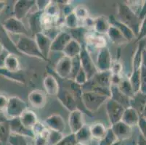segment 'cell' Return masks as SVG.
I'll list each match as a JSON object with an SVG mask.
<instances>
[{
    "label": "cell",
    "instance_id": "obj_1",
    "mask_svg": "<svg viewBox=\"0 0 146 145\" xmlns=\"http://www.w3.org/2000/svg\"><path fill=\"white\" fill-rule=\"evenodd\" d=\"M111 76L112 73L110 70L98 71L82 86V91H93L106 95L110 98Z\"/></svg>",
    "mask_w": 146,
    "mask_h": 145
},
{
    "label": "cell",
    "instance_id": "obj_2",
    "mask_svg": "<svg viewBox=\"0 0 146 145\" xmlns=\"http://www.w3.org/2000/svg\"><path fill=\"white\" fill-rule=\"evenodd\" d=\"M117 14L118 21L132 29L137 36L141 24V21L137 15L127 5V3L118 4Z\"/></svg>",
    "mask_w": 146,
    "mask_h": 145
},
{
    "label": "cell",
    "instance_id": "obj_3",
    "mask_svg": "<svg viewBox=\"0 0 146 145\" xmlns=\"http://www.w3.org/2000/svg\"><path fill=\"white\" fill-rule=\"evenodd\" d=\"M15 45L21 54L47 61L39 51L34 38L29 36H19V38Z\"/></svg>",
    "mask_w": 146,
    "mask_h": 145
},
{
    "label": "cell",
    "instance_id": "obj_4",
    "mask_svg": "<svg viewBox=\"0 0 146 145\" xmlns=\"http://www.w3.org/2000/svg\"><path fill=\"white\" fill-rule=\"evenodd\" d=\"M82 98L84 107L91 115L98 111L109 99L107 96L93 91H83Z\"/></svg>",
    "mask_w": 146,
    "mask_h": 145
},
{
    "label": "cell",
    "instance_id": "obj_5",
    "mask_svg": "<svg viewBox=\"0 0 146 145\" xmlns=\"http://www.w3.org/2000/svg\"><path fill=\"white\" fill-rule=\"evenodd\" d=\"M27 104L16 96L10 97L5 110V115L8 120L20 118L23 112L27 110Z\"/></svg>",
    "mask_w": 146,
    "mask_h": 145
},
{
    "label": "cell",
    "instance_id": "obj_6",
    "mask_svg": "<svg viewBox=\"0 0 146 145\" xmlns=\"http://www.w3.org/2000/svg\"><path fill=\"white\" fill-rule=\"evenodd\" d=\"M2 26L8 34L18 36H29V30L23 22L15 17H10L5 20L2 23Z\"/></svg>",
    "mask_w": 146,
    "mask_h": 145
},
{
    "label": "cell",
    "instance_id": "obj_7",
    "mask_svg": "<svg viewBox=\"0 0 146 145\" xmlns=\"http://www.w3.org/2000/svg\"><path fill=\"white\" fill-rule=\"evenodd\" d=\"M79 58H80L82 68L85 71L88 80L90 79L98 73V70L95 62L92 59L90 52L87 49L85 45H82V51L79 54Z\"/></svg>",
    "mask_w": 146,
    "mask_h": 145
},
{
    "label": "cell",
    "instance_id": "obj_8",
    "mask_svg": "<svg viewBox=\"0 0 146 145\" xmlns=\"http://www.w3.org/2000/svg\"><path fill=\"white\" fill-rule=\"evenodd\" d=\"M57 98L63 107H66L69 112L74 111L77 109V105L70 89L62 85L60 83Z\"/></svg>",
    "mask_w": 146,
    "mask_h": 145
},
{
    "label": "cell",
    "instance_id": "obj_9",
    "mask_svg": "<svg viewBox=\"0 0 146 145\" xmlns=\"http://www.w3.org/2000/svg\"><path fill=\"white\" fill-rule=\"evenodd\" d=\"M106 112L111 124L113 125L120 121L125 108L116 101L111 99V98L108 99L107 102H106Z\"/></svg>",
    "mask_w": 146,
    "mask_h": 145
},
{
    "label": "cell",
    "instance_id": "obj_10",
    "mask_svg": "<svg viewBox=\"0 0 146 145\" xmlns=\"http://www.w3.org/2000/svg\"><path fill=\"white\" fill-rule=\"evenodd\" d=\"M36 7V1L34 0H18L13 7V15L15 18L22 21L29 15L31 10Z\"/></svg>",
    "mask_w": 146,
    "mask_h": 145
},
{
    "label": "cell",
    "instance_id": "obj_11",
    "mask_svg": "<svg viewBox=\"0 0 146 145\" xmlns=\"http://www.w3.org/2000/svg\"><path fill=\"white\" fill-rule=\"evenodd\" d=\"M96 61L95 66L98 71L110 70L113 60L111 52L107 46L101 48L98 50Z\"/></svg>",
    "mask_w": 146,
    "mask_h": 145
},
{
    "label": "cell",
    "instance_id": "obj_12",
    "mask_svg": "<svg viewBox=\"0 0 146 145\" xmlns=\"http://www.w3.org/2000/svg\"><path fill=\"white\" fill-rule=\"evenodd\" d=\"M71 58L63 55L58 60L55 66V73L62 80H68L71 73Z\"/></svg>",
    "mask_w": 146,
    "mask_h": 145
},
{
    "label": "cell",
    "instance_id": "obj_13",
    "mask_svg": "<svg viewBox=\"0 0 146 145\" xmlns=\"http://www.w3.org/2000/svg\"><path fill=\"white\" fill-rule=\"evenodd\" d=\"M34 38L40 52L42 53L46 60H47L49 54L51 52V45L52 39H51L50 37L44 34L43 32L35 34L34 36Z\"/></svg>",
    "mask_w": 146,
    "mask_h": 145
},
{
    "label": "cell",
    "instance_id": "obj_14",
    "mask_svg": "<svg viewBox=\"0 0 146 145\" xmlns=\"http://www.w3.org/2000/svg\"><path fill=\"white\" fill-rule=\"evenodd\" d=\"M111 129L113 132L114 135L116 136L118 141L120 142L127 140L132 136V127L125 124L121 121L111 125Z\"/></svg>",
    "mask_w": 146,
    "mask_h": 145
},
{
    "label": "cell",
    "instance_id": "obj_15",
    "mask_svg": "<svg viewBox=\"0 0 146 145\" xmlns=\"http://www.w3.org/2000/svg\"><path fill=\"white\" fill-rule=\"evenodd\" d=\"M9 123H10L11 134L22 136H24L26 138L29 137L34 139V137H35L32 130L23 126L19 118L9 120Z\"/></svg>",
    "mask_w": 146,
    "mask_h": 145
},
{
    "label": "cell",
    "instance_id": "obj_16",
    "mask_svg": "<svg viewBox=\"0 0 146 145\" xmlns=\"http://www.w3.org/2000/svg\"><path fill=\"white\" fill-rule=\"evenodd\" d=\"M72 40L70 33L66 31H60L59 34L52 39L51 45V52H62L66 45Z\"/></svg>",
    "mask_w": 146,
    "mask_h": 145
},
{
    "label": "cell",
    "instance_id": "obj_17",
    "mask_svg": "<svg viewBox=\"0 0 146 145\" xmlns=\"http://www.w3.org/2000/svg\"><path fill=\"white\" fill-rule=\"evenodd\" d=\"M83 113V112L78 109L70 112L68 117V126L72 134H76L85 125Z\"/></svg>",
    "mask_w": 146,
    "mask_h": 145
},
{
    "label": "cell",
    "instance_id": "obj_18",
    "mask_svg": "<svg viewBox=\"0 0 146 145\" xmlns=\"http://www.w3.org/2000/svg\"><path fill=\"white\" fill-rule=\"evenodd\" d=\"M44 123L47 128L52 131L63 133L66 129V122L63 117L58 114H52L47 117Z\"/></svg>",
    "mask_w": 146,
    "mask_h": 145
},
{
    "label": "cell",
    "instance_id": "obj_19",
    "mask_svg": "<svg viewBox=\"0 0 146 145\" xmlns=\"http://www.w3.org/2000/svg\"><path fill=\"white\" fill-rule=\"evenodd\" d=\"M84 44L86 47H94L96 49H101V48L107 46V42L106 39L100 34L97 33H87L84 38Z\"/></svg>",
    "mask_w": 146,
    "mask_h": 145
},
{
    "label": "cell",
    "instance_id": "obj_20",
    "mask_svg": "<svg viewBox=\"0 0 146 145\" xmlns=\"http://www.w3.org/2000/svg\"><path fill=\"white\" fill-rule=\"evenodd\" d=\"M108 21H109L111 25L115 26L121 33L123 36L127 40V42H131L132 40L136 39V35L132 31V29L129 28L128 26H127L124 23H122L120 21H118L114 16H110L109 18H108Z\"/></svg>",
    "mask_w": 146,
    "mask_h": 145
},
{
    "label": "cell",
    "instance_id": "obj_21",
    "mask_svg": "<svg viewBox=\"0 0 146 145\" xmlns=\"http://www.w3.org/2000/svg\"><path fill=\"white\" fill-rule=\"evenodd\" d=\"M28 99L33 107L36 108H43L47 103V97L44 92L39 89L31 91L28 96Z\"/></svg>",
    "mask_w": 146,
    "mask_h": 145
},
{
    "label": "cell",
    "instance_id": "obj_22",
    "mask_svg": "<svg viewBox=\"0 0 146 145\" xmlns=\"http://www.w3.org/2000/svg\"><path fill=\"white\" fill-rule=\"evenodd\" d=\"M44 90L48 95L57 96L60 89V82L56 77L51 74H48L44 77L43 81Z\"/></svg>",
    "mask_w": 146,
    "mask_h": 145
},
{
    "label": "cell",
    "instance_id": "obj_23",
    "mask_svg": "<svg viewBox=\"0 0 146 145\" xmlns=\"http://www.w3.org/2000/svg\"><path fill=\"white\" fill-rule=\"evenodd\" d=\"M42 14H43V12L36 10L29 16V25L31 31L34 36L43 31V26H42Z\"/></svg>",
    "mask_w": 146,
    "mask_h": 145
},
{
    "label": "cell",
    "instance_id": "obj_24",
    "mask_svg": "<svg viewBox=\"0 0 146 145\" xmlns=\"http://www.w3.org/2000/svg\"><path fill=\"white\" fill-rule=\"evenodd\" d=\"M140 117V115L135 109L132 107H129L124 110L121 121L130 127H133L137 126Z\"/></svg>",
    "mask_w": 146,
    "mask_h": 145
},
{
    "label": "cell",
    "instance_id": "obj_25",
    "mask_svg": "<svg viewBox=\"0 0 146 145\" xmlns=\"http://www.w3.org/2000/svg\"><path fill=\"white\" fill-rule=\"evenodd\" d=\"M110 98L120 104L121 105L123 106L125 109L130 107V98H129L125 94H123L119 90L117 86L111 85Z\"/></svg>",
    "mask_w": 146,
    "mask_h": 145
},
{
    "label": "cell",
    "instance_id": "obj_26",
    "mask_svg": "<svg viewBox=\"0 0 146 145\" xmlns=\"http://www.w3.org/2000/svg\"><path fill=\"white\" fill-rule=\"evenodd\" d=\"M74 134L78 143L82 145H87L93 139L90 131V126L88 125H84L80 130Z\"/></svg>",
    "mask_w": 146,
    "mask_h": 145
},
{
    "label": "cell",
    "instance_id": "obj_27",
    "mask_svg": "<svg viewBox=\"0 0 146 145\" xmlns=\"http://www.w3.org/2000/svg\"><path fill=\"white\" fill-rule=\"evenodd\" d=\"M82 45L79 42H78L77 41H76V40L72 38L71 42L66 45V46L63 50V53L64 54L65 56L72 59L75 57L79 56L81 51H82Z\"/></svg>",
    "mask_w": 146,
    "mask_h": 145
},
{
    "label": "cell",
    "instance_id": "obj_28",
    "mask_svg": "<svg viewBox=\"0 0 146 145\" xmlns=\"http://www.w3.org/2000/svg\"><path fill=\"white\" fill-rule=\"evenodd\" d=\"M111 24L109 21L104 17H98L94 19L93 26L95 33L100 35L107 34V32L109 29Z\"/></svg>",
    "mask_w": 146,
    "mask_h": 145
},
{
    "label": "cell",
    "instance_id": "obj_29",
    "mask_svg": "<svg viewBox=\"0 0 146 145\" xmlns=\"http://www.w3.org/2000/svg\"><path fill=\"white\" fill-rule=\"evenodd\" d=\"M19 118L23 126L30 129H31L35 123L38 121L36 114L33 110H28V109L26 111L23 112V113L21 115Z\"/></svg>",
    "mask_w": 146,
    "mask_h": 145
},
{
    "label": "cell",
    "instance_id": "obj_30",
    "mask_svg": "<svg viewBox=\"0 0 146 145\" xmlns=\"http://www.w3.org/2000/svg\"><path fill=\"white\" fill-rule=\"evenodd\" d=\"M0 75L5 77L6 78L12 80L13 81L18 82L21 84H25L26 83V79L23 73L21 70L18 72H11L6 70L5 68L0 69Z\"/></svg>",
    "mask_w": 146,
    "mask_h": 145
},
{
    "label": "cell",
    "instance_id": "obj_31",
    "mask_svg": "<svg viewBox=\"0 0 146 145\" xmlns=\"http://www.w3.org/2000/svg\"><path fill=\"white\" fill-rule=\"evenodd\" d=\"M146 103V94H143L140 91L130 99V107H133L139 113L141 114V112L144 107Z\"/></svg>",
    "mask_w": 146,
    "mask_h": 145
},
{
    "label": "cell",
    "instance_id": "obj_32",
    "mask_svg": "<svg viewBox=\"0 0 146 145\" xmlns=\"http://www.w3.org/2000/svg\"><path fill=\"white\" fill-rule=\"evenodd\" d=\"M108 128L104 124L100 122H96L90 126V131H91L92 139L96 140H101L107 133Z\"/></svg>",
    "mask_w": 146,
    "mask_h": 145
},
{
    "label": "cell",
    "instance_id": "obj_33",
    "mask_svg": "<svg viewBox=\"0 0 146 145\" xmlns=\"http://www.w3.org/2000/svg\"><path fill=\"white\" fill-rule=\"evenodd\" d=\"M5 68L11 72H18L21 70L19 60L16 54L9 53L5 60Z\"/></svg>",
    "mask_w": 146,
    "mask_h": 145
},
{
    "label": "cell",
    "instance_id": "obj_34",
    "mask_svg": "<svg viewBox=\"0 0 146 145\" xmlns=\"http://www.w3.org/2000/svg\"><path fill=\"white\" fill-rule=\"evenodd\" d=\"M107 35L109 37L111 42L116 44H123L127 42V40L123 36L121 33L112 25H111L109 29L108 30Z\"/></svg>",
    "mask_w": 146,
    "mask_h": 145
},
{
    "label": "cell",
    "instance_id": "obj_35",
    "mask_svg": "<svg viewBox=\"0 0 146 145\" xmlns=\"http://www.w3.org/2000/svg\"><path fill=\"white\" fill-rule=\"evenodd\" d=\"M117 86L119 89V90H120L123 94H125L127 97H128L130 99L135 95L133 88H132V84L130 83L129 78H122L121 81L119 83V84Z\"/></svg>",
    "mask_w": 146,
    "mask_h": 145
},
{
    "label": "cell",
    "instance_id": "obj_36",
    "mask_svg": "<svg viewBox=\"0 0 146 145\" xmlns=\"http://www.w3.org/2000/svg\"><path fill=\"white\" fill-rule=\"evenodd\" d=\"M10 135H11V131H10L9 121L0 123V142L2 144L8 142Z\"/></svg>",
    "mask_w": 146,
    "mask_h": 145
},
{
    "label": "cell",
    "instance_id": "obj_37",
    "mask_svg": "<svg viewBox=\"0 0 146 145\" xmlns=\"http://www.w3.org/2000/svg\"><path fill=\"white\" fill-rule=\"evenodd\" d=\"M64 25L66 27L68 28L70 30H74V29L81 27L79 26V19L76 18V16L75 15L74 13L65 16Z\"/></svg>",
    "mask_w": 146,
    "mask_h": 145
},
{
    "label": "cell",
    "instance_id": "obj_38",
    "mask_svg": "<svg viewBox=\"0 0 146 145\" xmlns=\"http://www.w3.org/2000/svg\"><path fill=\"white\" fill-rule=\"evenodd\" d=\"M44 13L48 16H50V18H53V19L56 21L59 18L60 14V9L58 7V3H55L54 1H51V3L49 5L47 9L44 10Z\"/></svg>",
    "mask_w": 146,
    "mask_h": 145
},
{
    "label": "cell",
    "instance_id": "obj_39",
    "mask_svg": "<svg viewBox=\"0 0 146 145\" xmlns=\"http://www.w3.org/2000/svg\"><path fill=\"white\" fill-rule=\"evenodd\" d=\"M118 142L119 141H118L117 138L116 137V136L114 135L113 132L111 129V128H108L106 136L101 140L99 141L98 145H113Z\"/></svg>",
    "mask_w": 146,
    "mask_h": 145
},
{
    "label": "cell",
    "instance_id": "obj_40",
    "mask_svg": "<svg viewBox=\"0 0 146 145\" xmlns=\"http://www.w3.org/2000/svg\"><path fill=\"white\" fill-rule=\"evenodd\" d=\"M74 13L76 16V18L79 19V21H84L87 18H90L88 9L84 5H80L76 7L74 10Z\"/></svg>",
    "mask_w": 146,
    "mask_h": 145
},
{
    "label": "cell",
    "instance_id": "obj_41",
    "mask_svg": "<svg viewBox=\"0 0 146 145\" xmlns=\"http://www.w3.org/2000/svg\"><path fill=\"white\" fill-rule=\"evenodd\" d=\"M64 135L63 133L58 132V131H52L50 130L49 131L48 138H47V143L48 145H55L57 143L60 142L63 139Z\"/></svg>",
    "mask_w": 146,
    "mask_h": 145
},
{
    "label": "cell",
    "instance_id": "obj_42",
    "mask_svg": "<svg viewBox=\"0 0 146 145\" xmlns=\"http://www.w3.org/2000/svg\"><path fill=\"white\" fill-rule=\"evenodd\" d=\"M71 61H72V62H71V73L69 80H74L76 75L78 73V72L82 68V65H81L79 56L72 58Z\"/></svg>",
    "mask_w": 146,
    "mask_h": 145
},
{
    "label": "cell",
    "instance_id": "obj_43",
    "mask_svg": "<svg viewBox=\"0 0 146 145\" xmlns=\"http://www.w3.org/2000/svg\"><path fill=\"white\" fill-rule=\"evenodd\" d=\"M8 142L10 144V145H29L26 137L13 134H11L10 135Z\"/></svg>",
    "mask_w": 146,
    "mask_h": 145
},
{
    "label": "cell",
    "instance_id": "obj_44",
    "mask_svg": "<svg viewBox=\"0 0 146 145\" xmlns=\"http://www.w3.org/2000/svg\"><path fill=\"white\" fill-rule=\"evenodd\" d=\"M78 144L76 139L75 134L71 133L67 136H64L63 138L55 145H76Z\"/></svg>",
    "mask_w": 146,
    "mask_h": 145
},
{
    "label": "cell",
    "instance_id": "obj_45",
    "mask_svg": "<svg viewBox=\"0 0 146 145\" xmlns=\"http://www.w3.org/2000/svg\"><path fill=\"white\" fill-rule=\"evenodd\" d=\"M76 83H77L79 86H82L83 85L87 83V81H88V78H87V75L86 74L85 71L83 70L82 68L80 69L78 73L76 75L75 78L73 80Z\"/></svg>",
    "mask_w": 146,
    "mask_h": 145
},
{
    "label": "cell",
    "instance_id": "obj_46",
    "mask_svg": "<svg viewBox=\"0 0 146 145\" xmlns=\"http://www.w3.org/2000/svg\"><path fill=\"white\" fill-rule=\"evenodd\" d=\"M49 129L48 128L44 132L42 133V134L38 136H36L34 137V145H48L47 143V138H48L49 134Z\"/></svg>",
    "mask_w": 146,
    "mask_h": 145
},
{
    "label": "cell",
    "instance_id": "obj_47",
    "mask_svg": "<svg viewBox=\"0 0 146 145\" xmlns=\"http://www.w3.org/2000/svg\"><path fill=\"white\" fill-rule=\"evenodd\" d=\"M140 92L146 94V68L141 66L140 69Z\"/></svg>",
    "mask_w": 146,
    "mask_h": 145
},
{
    "label": "cell",
    "instance_id": "obj_48",
    "mask_svg": "<svg viewBox=\"0 0 146 145\" xmlns=\"http://www.w3.org/2000/svg\"><path fill=\"white\" fill-rule=\"evenodd\" d=\"M122 70H123V66L122 64L119 60H113L111 64L110 71L113 75H121Z\"/></svg>",
    "mask_w": 146,
    "mask_h": 145
},
{
    "label": "cell",
    "instance_id": "obj_49",
    "mask_svg": "<svg viewBox=\"0 0 146 145\" xmlns=\"http://www.w3.org/2000/svg\"><path fill=\"white\" fill-rule=\"evenodd\" d=\"M145 38H146V17L141 21L140 30L137 36L136 42H140Z\"/></svg>",
    "mask_w": 146,
    "mask_h": 145
},
{
    "label": "cell",
    "instance_id": "obj_50",
    "mask_svg": "<svg viewBox=\"0 0 146 145\" xmlns=\"http://www.w3.org/2000/svg\"><path fill=\"white\" fill-rule=\"evenodd\" d=\"M47 126H45V124H44L43 123H41L40 121H38L35 123L34 126L32 127L31 130H32L33 133H34V136H38L42 134V133L44 132L46 130H47Z\"/></svg>",
    "mask_w": 146,
    "mask_h": 145
},
{
    "label": "cell",
    "instance_id": "obj_51",
    "mask_svg": "<svg viewBox=\"0 0 146 145\" xmlns=\"http://www.w3.org/2000/svg\"><path fill=\"white\" fill-rule=\"evenodd\" d=\"M50 3H51V1L50 0H38V1H36V7L38 11L44 13Z\"/></svg>",
    "mask_w": 146,
    "mask_h": 145
},
{
    "label": "cell",
    "instance_id": "obj_52",
    "mask_svg": "<svg viewBox=\"0 0 146 145\" xmlns=\"http://www.w3.org/2000/svg\"><path fill=\"white\" fill-rule=\"evenodd\" d=\"M137 126L140 131V134L143 136L144 139L146 140V119L140 116Z\"/></svg>",
    "mask_w": 146,
    "mask_h": 145
},
{
    "label": "cell",
    "instance_id": "obj_53",
    "mask_svg": "<svg viewBox=\"0 0 146 145\" xmlns=\"http://www.w3.org/2000/svg\"><path fill=\"white\" fill-rule=\"evenodd\" d=\"M9 97L4 94H0V113H5L6 110Z\"/></svg>",
    "mask_w": 146,
    "mask_h": 145
},
{
    "label": "cell",
    "instance_id": "obj_54",
    "mask_svg": "<svg viewBox=\"0 0 146 145\" xmlns=\"http://www.w3.org/2000/svg\"><path fill=\"white\" fill-rule=\"evenodd\" d=\"M138 17L141 21L146 17V1H143L141 8H140V10L138 14Z\"/></svg>",
    "mask_w": 146,
    "mask_h": 145
},
{
    "label": "cell",
    "instance_id": "obj_55",
    "mask_svg": "<svg viewBox=\"0 0 146 145\" xmlns=\"http://www.w3.org/2000/svg\"><path fill=\"white\" fill-rule=\"evenodd\" d=\"M9 52L5 50L2 54H0V69L5 68V62L6 58L9 54Z\"/></svg>",
    "mask_w": 146,
    "mask_h": 145
},
{
    "label": "cell",
    "instance_id": "obj_56",
    "mask_svg": "<svg viewBox=\"0 0 146 145\" xmlns=\"http://www.w3.org/2000/svg\"><path fill=\"white\" fill-rule=\"evenodd\" d=\"M142 66L146 68V49H143L142 52Z\"/></svg>",
    "mask_w": 146,
    "mask_h": 145
},
{
    "label": "cell",
    "instance_id": "obj_57",
    "mask_svg": "<svg viewBox=\"0 0 146 145\" xmlns=\"http://www.w3.org/2000/svg\"><path fill=\"white\" fill-rule=\"evenodd\" d=\"M137 145H146V140L144 139V137L141 134L138 136Z\"/></svg>",
    "mask_w": 146,
    "mask_h": 145
},
{
    "label": "cell",
    "instance_id": "obj_58",
    "mask_svg": "<svg viewBox=\"0 0 146 145\" xmlns=\"http://www.w3.org/2000/svg\"><path fill=\"white\" fill-rule=\"evenodd\" d=\"M8 121L9 120L7 119V118L5 113H0V123Z\"/></svg>",
    "mask_w": 146,
    "mask_h": 145
},
{
    "label": "cell",
    "instance_id": "obj_59",
    "mask_svg": "<svg viewBox=\"0 0 146 145\" xmlns=\"http://www.w3.org/2000/svg\"><path fill=\"white\" fill-rule=\"evenodd\" d=\"M7 6V2L5 1H0V14L2 13Z\"/></svg>",
    "mask_w": 146,
    "mask_h": 145
},
{
    "label": "cell",
    "instance_id": "obj_60",
    "mask_svg": "<svg viewBox=\"0 0 146 145\" xmlns=\"http://www.w3.org/2000/svg\"><path fill=\"white\" fill-rule=\"evenodd\" d=\"M140 116L143 117V118H144L145 119H146V103H145V105L144 107H143V110H142L141 114H140Z\"/></svg>",
    "mask_w": 146,
    "mask_h": 145
},
{
    "label": "cell",
    "instance_id": "obj_61",
    "mask_svg": "<svg viewBox=\"0 0 146 145\" xmlns=\"http://www.w3.org/2000/svg\"><path fill=\"white\" fill-rule=\"evenodd\" d=\"M5 50V47L3 46V45L0 44V54H2V53Z\"/></svg>",
    "mask_w": 146,
    "mask_h": 145
},
{
    "label": "cell",
    "instance_id": "obj_62",
    "mask_svg": "<svg viewBox=\"0 0 146 145\" xmlns=\"http://www.w3.org/2000/svg\"><path fill=\"white\" fill-rule=\"evenodd\" d=\"M121 144V142H116V143H115V144H113V145H120Z\"/></svg>",
    "mask_w": 146,
    "mask_h": 145
},
{
    "label": "cell",
    "instance_id": "obj_63",
    "mask_svg": "<svg viewBox=\"0 0 146 145\" xmlns=\"http://www.w3.org/2000/svg\"><path fill=\"white\" fill-rule=\"evenodd\" d=\"M76 145H82V144H81L78 143V144H76Z\"/></svg>",
    "mask_w": 146,
    "mask_h": 145
}]
</instances>
